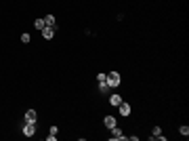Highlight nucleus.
<instances>
[{
	"label": "nucleus",
	"mask_w": 189,
	"mask_h": 141,
	"mask_svg": "<svg viewBox=\"0 0 189 141\" xmlns=\"http://www.w3.org/2000/svg\"><path fill=\"white\" fill-rule=\"evenodd\" d=\"M160 135H162V129H160V126H155V129H153V135H151L149 139H155V137H160Z\"/></svg>",
	"instance_id": "12"
},
{
	"label": "nucleus",
	"mask_w": 189,
	"mask_h": 141,
	"mask_svg": "<svg viewBox=\"0 0 189 141\" xmlns=\"http://www.w3.org/2000/svg\"><path fill=\"white\" fill-rule=\"evenodd\" d=\"M109 103H111L114 107H118V105L122 103V97H120V95H111V97H109Z\"/></svg>",
	"instance_id": "7"
},
{
	"label": "nucleus",
	"mask_w": 189,
	"mask_h": 141,
	"mask_svg": "<svg viewBox=\"0 0 189 141\" xmlns=\"http://www.w3.org/2000/svg\"><path fill=\"white\" fill-rule=\"evenodd\" d=\"M44 25H48V28H55V17H53V15H46V17H44Z\"/></svg>",
	"instance_id": "8"
},
{
	"label": "nucleus",
	"mask_w": 189,
	"mask_h": 141,
	"mask_svg": "<svg viewBox=\"0 0 189 141\" xmlns=\"http://www.w3.org/2000/svg\"><path fill=\"white\" fill-rule=\"evenodd\" d=\"M23 135L25 137H34L36 135V122L34 120H25L23 122Z\"/></svg>",
	"instance_id": "2"
},
{
	"label": "nucleus",
	"mask_w": 189,
	"mask_h": 141,
	"mask_svg": "<svg viewBox=\"0 0 189 141\" xmlns=\"http://www.w3.org/2000/svg\"><path fill=\"white\" fill-rule=\"evenodd\" d=\"M105 82H107L109 89H118V84H120V74H118V72H109Z\"/></svg>",
	"instance_id": "1"
},
{
	"label": "nucleus",
	"mask_w": 189,
	"mask_h": 141,
	"mask_svg": "<svg viewBox=\"0 0 189 141\" xmlns=\"http://www.w3.org/2000/svg\"><path fill=\"white\" fill-rule=\"evenodd\" d=\"M111 131V139H126L124 135H122V131L118 129V126H114V129H109Z\"/></svg>",
	"instance_id": "4"
},
{
	"label": "nucleus",
	"mask_w": 189,
	"mask_h": 141,
	"mask_svg": "<svg viewBox=\"0 0 189 141\" xmlns=\"http://www.w3.org/2000/svg\"><path fill=\"white\" fill-rule=\"evenodd\" d=\"M25 120H34L36 122V110H27L25 112Z\"/></svg>",
	"instance_id": "9"
},
{
	"label": "nucleus",
	"mask_w": 189,
	"mask_h": 141,
	"mask_svg": "<svg viewBox=\"0 0 189 141\" xmlns=\"http://www.w3.org/2000/svg\"><path fill=\"white\" fill-rule=\"evenodd\" d=\"M42 36H44L46 40H50V38L55 36V28H48V25H44V30H42Z\"/></svg>",
	"instance_id": "5"
},
{
	"label": "nucleus",
	"mask_w": 189,
	"mask_h": 141,
	"mask_svg": "<svg viewBox=\"0 0 189 141\" xmlns=\"http://www.w3.org/2000/svg\"><path fill=\"white\" fill-rule=\"evenodd\" d=\"M30 40H32V36H30V34H21V42H25V44H27Z\"/></svg>",
	"instance_id": "14"
},
{
	"label": "nucleus",
	"mask_w": 189,
	"mask_h": 141,
	"mask_svg": "<svg viewBox=\"0 0 189 141\" xmlns=\"http://www.w3.org/2000/svg\"><path fill=\"white\" fill-rule=\"evenodd\" d=\"M34 25H36L40 32H42V30H44V19H36V23H34Z\"/></svg>",
	"instance_id": "11"
},
{
	"label": "nucleus",
	"mask_w": 189,
	"mask_h": 141,
	"mask_svg": "<svg viewBox=\"0 0 189 141\" xmlns=\"http://www.w3.org/2000/svg\"><path fill=\"white\" fill-rule=\"evenodd\" d=\"M97 80H99V82H105V80H107V74H103V72H101V74L97 76Z\"/></svg>",
	"instance_id": "15"
},
{
	"label": "nucleus",
	"mask_w": 189,
	"mask_h": 141,
	"mask_svg": "<svg viewBox=\"0 0 189 141\" xmlns=\"http://www.w3.org/2000/svg\"><path fill=\"white\" fill-rule=\"evenodd\" d=\"M118 110H120V114H122V116H128V114H130V105H128V103H124V101L118 105Z\"/></svg>",
	"instance_id": "3"
},
{
	"label": "nucleus",
	"mask_w": 189,
	"mask_h": 141,
	"mask_svg": "<svg viewBox=\"0 0 189 141\" xmlns=\"http://www.w3.org/2000/svg\"><path fill=\"white\" fill-rule=\"evenodd\" d=\"M57 133H59V129H57V126H50V133H48V135H57Z\"/></svg>",
	"instance_id": "16"
},
{
	"label": "nucleus",
	"mask_w": 189,
	"mask_h": 141,
	"mask_svg": "<svg viewBox=\"0 0 189 141\" xmlns=\"http://www.w3.org/2000/svg\"><path fill=\"white\" fill-rule=\"evenodd\" d=\"M103 124H105L107 129H114V126H116V118H114V116H105Z\"/></svg>",
	"instance_id": "6"
},
{
	"label": "nucleus",
	"mask_w": 189,
	"mask_h": 141,
	"mask_svg": "<svg viewBox=\"0 0 189 141\" xmlns=\"http://www.w3.org/2000/svg\"><path fill=\"white\" fill-rule=\"evenodd\" d=\"M179 133H181L183 137H187V135H189V126H185V124H183V126L179 129Z\"/></svg>",
	"instance_id": "13"
},
{
	"label": "nucleus",
	"mask_w": 189,
	"mask_h": 141,
	"mask_svg": "<svg viewBox=\"0 0 189 141\" xmlns=\"http://www.w3.org/2000/svg\"><path fill=\"white\" fill-rule=\"evenodd\" d=\"M99 89H101V93H103V95L109 93V87H107V82H99Z\"/></svg>",
	"instance_id": "10"
}]
</instances>
